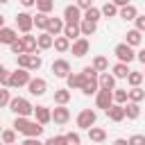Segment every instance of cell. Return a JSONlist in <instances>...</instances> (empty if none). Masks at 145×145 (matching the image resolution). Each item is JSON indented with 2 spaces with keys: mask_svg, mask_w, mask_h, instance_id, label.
Returning a JSON list of instances; mask_svg holds the SVG:
<instances>
[{
  "mask_svg": "<svg viewBox=\"0 0 145 145\" xmlns=\"http://www.w3.org/2000/svg\"><path fill=\"white\" fill-rule=\"evenodd\" d=\"M91 7H93L91 0H79V2H77V9H79V11H88Z\"/></svg>",
  "mask_w": 145,
  "mask_h": 145,
  "instance_id": "obj_48",
  "label": "cell"
},
{
  "mask_svg": "<svg viewBox=\"0 0 145 145\" xmlns=\"http://www.w3.org/2000/svg\"><path fill=\"white\" fill-rule=\"evenodd\" d=\"M9 50H11V54H16V57H18V54H25V48H23L20 39H18V41H14V43L9 45Z\"/></svg>",
  "mask_w": 145,
  "mask_h": 145,
  "instance_id": "obj_43",
  "label": "cell"
},
{
  "mask_svg": "<svg viewBox=\"0 0 145 145\" xmlns=\"http://www.w3.org/2000/svg\"><path fill=\"white\" fill-rule=\"evenodd\" d=\"M16 66L32 72V70H39L43 66V59H41V54H18L16 57Z\"/></svg>",
  "mask_w": 145,
  "mask_h": 145,
  "instance_id": "obj_3",
  "label": "cell"
},
{
  "mask_svg": "<svg viewBox=\"0 0 145 145\" xmlns=\"http://www.w3.org/2000/svg\"><path fill=\"white\" fill-rule=\"evenodd\" d=\"M52 43H54V39H52L50 34H45V32H41V34L36 36V48H39V52H41V50H50Z\"/></svg>",
  "mask_w": 145,
  "mask_h": 145,
  "instance_id": "obj_25",
  "label": "cell"
},
{
  "mask_svg": "<svg viewBox=\"0 0 145 145\" xmlns=\"http://www.w3.org/2000/svg\"><path fill=\"white\" fill-rule=\"evenodd\" d=\"M43 145H68V140H66V136H63V134H59V136H50Z\"/></svg>",
  "mask_w": 145,
  "mask_h": 145,
  "instance_id": "obj_41",
  "label": "cell"
},
{
  "mask_svg": "<svg viewBox=\"0 0 145 145\" xmlns=\"http://www.w3.org/2000/svg\"><path fill=\"white\" fill-rule=\"evenodd\" d=\"M14 41H18V32L14 29V27H2L0 29V45H11Z\"/></svg>",
  "mask_w": 145,
  "mask_h": 145,
  "instance_id": "obj_20",
  "label": "cell"
},
{
  "mask_svg": "<svg viewBox=\"0 0 145 145\" xmlns=\"http://www.w3.org/2000/svg\"><path fill=\"white\" fill-rule=\"evenodd\" d=\"M0 134H2V127H0Z\"/></svg>",
  "mask_w": 145,
  "mask_h": 145,
  "instance_id": "obj_56",
  "label": "cell"
},
{
  "mask_svg": "<svg viewBox=\"0 0 145 145\" xmlns=\"http://www.w3.org/2000/svg\"><path fill=\"white\" fill-rule=\"evenodd\" d=\"M20 145H43V143H41L39 138H25V140H23Z\"/></svg>",
  "mask_w": 145,
  "mask_h": 145,
  "instance_id": "obj_49",
  "label": "cell"
},
{
  "mask_svg": "<svg viewBox=\"0 0 145 145\" xmlns=\"http://www.w3.org/2000/svg\"><path fill=\"white\" fill-rule=\"evenodd\" d=\"M32 20H34L36 29L45 32V27H48V20H50V16H45V14H36V16H32Z\"/></svg>",
  "mask_w": 145,
  "mask_h": 145,
  "instance_id": "obj_40",
  "label": "cell"
},
{
  "mask_svg": "<svg viewBox=\"0 0 145 145\" xmlns=\"http://www.w3.org/2000/svg\"><path fill=\"white\" fill-rule=\"evenodd\" d=\"M9 109L16 118H29L34 113V104L27 100V97H11L9 102Z\"/></svg>",
  "mask_w": 145,
  "mask_h": 145,
  "instance_id": "obj_2",
  "label": "cell"
},
{
  "mask_svg": "<svg viewBox=\"0 0 145 145\" xmlns=\"http://www.w3.org/2000/svg\"><path fill=\"white\" fill-rule=\"evenodd\" d=\"M18 39H20V43H23V48H25V54H39L36 36H32V34H23V36H18Z\"/></svg>",
  "mask_w": 145,
  "mask_h": 145,
  "instance_id": "obj_17",
  "label": "cell"
},
{
  "mask_svg": "<svg viewBox=\"0 0 145 145\" xmlns=\"http://www.w3.org/2000/svg\"><path fill=\"white\" fill-rule=\"evenodd\" d=\"M20 2H23V7H25V9H29V7H34V5H36V0H20Z\"/></svg>",
  "mask_w": 145,
  "mask_h": 145,
  "instance_id": "obj_51",
  "label": "cell"
},
{
  "mask_svg": "<svg viewBox=\"0 0 145 145\" xmlns=\"http://www.w3.org/2000/svg\"><path fill=\"white\" fill-rule=\"evenodd\" d=\"M100 18H102L100 7H91L88 11H84V14H82V20H88V23H97Z\"/></svg>",
  "mask_w": 145,
  "mask_h": 145,
  "instance_id": "obj_33",
  "label": "cell"
},
{
  "mask_svg": "<svg viewBox=\"0 0 145 145\" xmlns=\"http://www.w3.org/2000/svg\"><path fill=\"white\" fill-rule=\"evenodd\" d=\"M95 120H97V113H95L93 109H82V111L77 113V120H75V122H77L79 129H86V131H88L91 127H95Z\"/></svg>",
  "mask_w": 145,
  "mask_h": 145,
  "instance_id": "obj_5",
  "label": "cell"
},
{
  "mask_svg": "<svg viewBox=\"0 0 145 145\" xmlns=\"http://www.w3.org/2000/svg\"><path fill=\"white\" fill-rule=\"evenodd\" d=\"M113 145H129V143H127V138H116Z\"/></svg>",
  "mask_w": 145,
  "mask_h": 145,
  "instance_id": "obj_52",
  "label": "cell"
},
{
  "mask_svg": "<svg viewBox=\"0 0 145 145\" xmlns=\"http://www.w3.org/2000/svg\"><path fill=\"white\" fill-rule=\"evenodd\" d=\"M84 95H95L100 91L97 86V77H82V88H79Z\"/></svg>",
  "mask_w": 145,
  "mask_h": 145,
  "instance_id": "obj_15",
  "label": "cell"
},
{
  "mask_svg": "<svg viewBox=\"0 0 145 145\" xmlns=\"http://www.w3.org/2000/svg\"><path fill=\"white\" fill-rule=\"evenodd\" d=\"M143 79H145V70H143Z\"/></svg>",
  "mask_w": 145,
  "mask_h": 145,
  "instance_id": "obj_55",
  "label": "cell"
},
{
  "mask_svg": "<svg viewBox=\"0 0 145 145\" xmlns=\"http://www.w3.org/2000/svg\"><path fill=\"white\" fill-rule=\"evenodd\" d=\"M134 23H136V27H134V29H138V32L143 34V32H145V14H138Z\"/></svg>",
  "mask_w": 145,
  "mask_h": 145,
  "instance_id": "obj_47",
  "label": "cell"
},
{
  "mask_svg": "<svg viewBox=\"0 0 145 145\" xmlns=\"http://www.w3.org/2000/svg\"><path fill=\"white\" fill-rule=\"evenodd\" d=\"M0 143H2V145H16V131H14V129H2Z\"/></svg>",
  "mask_w": 145,
  "mask_h": 145,
  "instance_id": "obj_37",
  "label": "cell"
},
{
  "mask_svg": "<svg viewBox=\"0 0 145 145\" xmlns=\"http://www.w3.org/2000/svg\"><path fill=\"white\" fill-rule=\"evenodd\" d=\"M91 68H93V70H95L97 75H102V72H109V59H106L104 54H97V57L93 59Z\"/></svg>",
  "mask_w": 145,
  "mask_h": 145,
  "instance_id": "obj_21",
  "label": "cell"
},
{
  "mask_svg": "<svg viewBox=\"0 0 145 145\" xmlns=\"http://www.w3.org/2000/svg\"><path fill=\"white\" fill-rule=\"evenodd\" d=\"M54 9V2L52 0H36V14H50Z\"/></svg>",
  "mask_w": 145,
  "mask_h": 145,
  "instance_id": "obj_34",
  "label": "cell"
},
{
  "mask_svg": "<svg viewBox=\"0 0 145 145\" xmlns=\"http://www.w3.org/2000/svg\"><path fill=\"white\" fill-rule=\"evenodd\" d=\"M111 75H113L116 79H127V75H129V66H127V63H116V66L111 68Z\"/></svg>",
  "mask_w": 145,
  "mask_h": 145,
  "instance_id": "obj_31",
  "label": "cell"
},
{
  "mask_svg": "<svg viewBox=\"0 0 145 145\" xmlns=\"http://www.w3.org/2000/svg\"><path fill=\"white\" fill-rule=\"evenodd\" d=\"M66 86H68V91L70 88H82V75L79 72H70L66 77Z\"/></svg>",
  "mask_w": 145,
  "mask_h": 145,
  "instance_id": "obj_36",
  "label": "cell"
},
{
  "mask_svg": "<svg viewBox=\"0 0 145 145\" xmlns=\"http://www.w3.org/2000/svg\"><path fill=\"white\" fill-rule=\"evenodd\" d=\"M2 68H5V66H2V63H0V72H2Z\"/></svg>",
  "mask_w": 145,
  "mask_h": 145,
  "instance_id": "obj_54",
  "label": "cell"
},
{
  "mask_svg": "<svg viewBox=\"0 0 145 145\" xmlns=\"http://www.w3.org/2000/svg\"><path fill=\"white\" fill-rule=\"evenodd\" d=\"M127 84H129L131 88H138V86L143 84V72H140V70H129V75H127Z\"/></svg>",
  "mask_w": 145,
  "mask_h": 145,
  "instance_id": "obj_32",
  "label": "cell"
},
{
  "mask_svg": "<svg viewBox=\"0 0 145 145\" xmlns=\"http://www.w3.org/2000/svg\"><path fill=\"white\" fill-rule=\"evenodd\" d=\"M32 79V72L29 70H23V68H16L11 70L9 75V88H20V86H27Z\"/></svg>",
  "mask_w": 145,
  "mask_h": 145,
  "instance_id": "obj_4",
  "label": "cell"
},
{
  "mask_svg": "<svg viewBox=\"0 0 145 145\" xmlns=\"http://www.w3.org/2000/svg\"><path fill=\"white\" fill-rule=\"evenodd\" d=\"M9 70L7 68H2V72H0V88H9Z\"/></svg>",
  "mask_w": 145,
  "mask_h": 145,
  "instance_id": "obj_46",
  "label": "cell"
},
{
  "mask_svg": "<svg viewBox=\"0 0 145 145\" xmlns=\"http://www.w3.org/2000/svg\"><path fill=\"white\" fill-rule=\"evenodd\" d=\"M0 145H2V143H0Z\"/></svg>",
  "mask_w": 145,
  "mask_h": 145,
  "instance_id": "obj_57",
  "label": "cell"
},
{
  "mask_svg": "<svg viewBox=\"0 0 145 145\" xmlns=\"http://www.w3.org/2000/svg\"><path fill=\"white\" fill-rule=\"evenodd\" d=\"M136 59H138V61H140V63L145 66V48H140V50L136 52Z\"/></svg>",
  "mask_w": 145,
  "mask_h": 145,
  "instance_id": "obj_50",
  "label": "cell"
},
{
  "mask_svg": "<svg viewBox=\"0 0 145 145\" xmlns=\"http://www.w3.org/2000/svg\"><path fill=\"white\" fill-rule=\"evenodd\" d=\"M88 50H91V43H88V39H84V36H79L77 41L70 43V52H72L75 57H86Z\"/></svg>",
  "mask_w": 145,
  "mask_h": 145,
  "instance_id": "obj_12",
  "label": "cell"
},
{
  "mask_svg": "<svg viewBox=\"0 0 145 145\" xmlns=\"http://www.w3.org/2000/svg\"><path fill=\"white\" fill-rule=\"evenodd\" d=\"M113 104V91H97L95 93V106L97 109H109Z\"/></svg>",
  "mask_w": 145,
  "mask_h": 145,
  "instance_id": "obj_14",
  "label": "cell"
},
{
  "mask_svg": "<svg viewBox=\"0 0 145 145\" xmlns=\"http://www.w3.org/2000/svg\"><path fill=\"white\" fill-rule=\"evenodd\" d=\"M118 16L122 18V20H136V16H138V9L129 2L127 7H122V9H118Z\"/></svg>",
  "mask_w": 145,
  "mask_h": 145,
  "instance_id": "obj_24",
  "label": "cell"
},
{
  "mask_svg": "<svg viewBox=\"0 0 145 145\" xmlns=\"http://www.w3.org/2000/svg\"><path fill=\"white\" fill-rule=\"evenodd\" d=\"M113 104H127V88H113Z\"/></svg>",
  "mask_w": 145,
  "mask_h": 145,
  "instance_id": "obj_39",
  "label": "cell"
},
{
  "mask_svg": "<svg viewBox=\"0 0 145 145\" xmlns=\"http://www.w3.org/2000/svg\"><path fill=\"white\" fill-rule=\"evenodd\" d=\"M145 100V91L138 86V88H129L127 91V102H134V104H140Z\"/></svg>",
  "mask_w": 145,
  "mask_h": 145,
  "instance_id": "obj_27",
  "label": "cell"
},
{
  "mask_svg": "<svg viewBox=\"0 0 145 145\" xmlns=\"http://www.w3.org/2000/svg\"><path fill=\"white\" fill-rule=\"evenodd\" d=\"M68 120H70V109H68V106H54V109H52V122L66 125Z\"/></svg>",
  "mask_w": 145,
  "mask_h": 145,
  "instance_id": "obj_16",
  "label": "cell"
},
{
  "mask_svg": "<svg viewBox=\"0 0 145 145\" xmlns=\"http://www.w3.org/2000/svg\"><path fill=\"white\" fill-rule=\"evenodd\" d=\"M125 118H127V120H138V118H140V104L127 102V104H125Z\"/></svg>",
  "mask_w": 145,
  "mask_h": 145,
  "instance_id": "obj_26",
  "label": "cell"
},
{
  "mask_svg": "<svg viewBox=\"0 0 145 145\" xmlns=\"http://www.w3.org/2000/svg\"><path fill=\"white\" fill-rule=\"evenodd\" d=\"M61 36H66V39H68L70 43H72V41H77V39L82 36V34H79V25H66V27H63V34H61Z\"/></svg>",
  "mask_w": 145,
  "mask_h": 145,
  "instance_id": "obj_30",
  "label": "cell"
},
{
  "mask_svg": "<svg viewBox=\"0 0 145 145\" xmlns=\"http://www.w3.org/2000/svg\"><path fill=\"white\" fill-rule=\"evenodd\" d=\"M113 54L118 57V63H131L134 59H136V52H134V48H129L127 43H118L116 48H113Z\"/></svg>",
  "mask_w": 145,
  "mask_h": 145,
  "instance_id": "obj_6",
  "label": "cell"
},
{
  "mask_svg": "<svg viewBox=\"0 0 145 145\" xmlns=\"http://www.w3.org/2000/svg\"><path fill=\"white\" fill-rule=\"evenodd\" d=\"M88 138H91L93 143H104V140H106V131H104L102 127H91V129H88Z\"/></svg>",
  "mask_w": 145,
  "mask_h": 145,
  "instance_id": "obj_29",
  "label": "cell"
},
{
  "mask_svg": "<svg viewBox=\"0 0 145 145\" xmlns=\"http://www.w3.org/2000/svg\"><path fill=\"white\" fill-rule=\"evenodd\" d=\"M125 43H127L129 48H138V45L143 43V34H140L138 29H129V32L125 34Z\"/></svg>",
  "mask_w": 145,
  "mask_h": 145,
  "instance_id": "obj_22",
  "label": "cell"
},
{
  "mask_svg": "<svg viewBox=\"0 0 145 145\" xmlns=\"http://www.w3.org/2000/svg\"><path fill=\"white\" fill-rule=\"evenodd\" d=\"M97 32V23H88V20H82L79 23V34L86 39V36H93Z\"/></svg>",
  "mask_w": 145,
  "mask_h": 145,
  "instance_id": "obj_28",
  "label": "cell"
},
{
  "mask_svg": "<svg viewBox=\"0 0 145 145\" xmlns=\"http://www.w3.org/2000/svg\"><path fill=\"white\" fill-rule=\"evenodd\" d=\"M16 27L23 32V34H29V29L34 27V20H32V14H27V11H20L18 16H16Z\"/></svg>",
  "mask_w": 145,
  "mask_h": 145,
  "instance_id": "obj_13",
  "label": "cell"
},
{
  "mask_svg": "<svg viewBox=\"0 0 145 145\" xmlns=\"http://www.w3.org/2000/svg\"><path fill=\"white\" fill-rule=\"evenodd\" d=\"M100 14L106 16V18H113V16H118V7H116L113 2H104V5L100 7Z\"/></svg>",
  "mask_w": 145,
  "mask_h": 145,
  "instance_id": "obj_38",
  "label": "cell"
},
{
  "mask_svg": "<svg viewBox=\"0 0 145 145\" xmlns=\"http://www.w3.org/2000/svg\"><path fill=\"white\" fill-rule=\"evenodd\" d=\"M52 48H54L57 52H68V50H70V41H68L66 36H57L54 43H52Z\"/></svg>",
  "mask_w": 145,
  "mask_h": 145,
  "instance_id": "obj_35",
  "label": "cell"
},
{
  "mask_svg": "<svg viewBox=\"0 0 145 145\" xmlns=\"http://www.w3.org/2000/svg\"><path fill=\"white\" fill-rule=\"evenodd\" d=\"M63 27H66L63 18L50 16V20H48V27H45V34H50L52 39H57V36H61V34H63Z\"/></svg>",
  "mask_w": 145,
  "mask_h": 145,
  "instance_id": "obj_9",
  "label": "cell"
},
{
  "mask_svg": "<svg viewBox=\"0 0 145 145\" xmlns=\"http://www.w3.org/2000/svg\"><path fill=\"white\" fill-rule=\"evenodd\" d=\"M127 143L129 145H145V134H134L127 138Z\"/></svg>",
  "mask_w": 145,
  "mask_h": 145,
  "instance_id": "obj_45",
  "label": "cell"
},
{
  "mask_svg": "<svg viewBox=\"0 0 145 145\" xmlns=\"http://www.w3.org/2000/svg\"><path fill=\"white\" fill-rule=\"evenodd\" d=\"M63 23L66 25H79L82 23V11L77 9V5H66V9H63Z\"/></svg>",
  "mask_w": 145,
  "mask_h": 145,
  "instance_id": "obj_8",
  "label": "cell"
},
{
  "mask_svg": "<svg viewBox=\"0 0 145 145\" xmlns=\"http://www.w3.org/2000/svg\"><path fill=\"white\" fill-rule=\"evenodd\" d=\"M27 91H29V95L41 97V95H45V91H48V82H45L43 77H32L29 84H27Z\"/></svg>",
  "mask_w": 145,
  "mask_h": 145,
  "instance_id": "obj_7",
  "label": "cell"
},
{
  "mask_svg": "<svg viewBox=\"0 0 145 145\" xmlns=\"http://www.w3.org/2000/svg\"><path fill=\"white\" fill-rule=\"evenodd\" d=\"M63 136H66L68 145H79V143H82V138H79V134H77V131H68V134H63Z\"/></svg>",
  "mask_w": 145,
  "mask_h": 145,
  "instance_id": "obj_44",
  "label": "cell"
},
{
  "mask_svg": "<svg viewBox=\"0 0 145 145\" xmlns=\"http://www.w3.org/2000/svg\"><path fill=\"white\" fill-rule=\"evenodd\" d=\"M50 68H52V75L59 77V79H66V77L70 75V63H68V59H54Z\"/></svg>",
  "mask_w": 145,
  "mask_h": 145,
  "instance_id": "obj_10",
  "label": "cell"
},
{
  "mask_svg": "<svg viewBox=\"0 0 145 145\" xmlns=\"http://www.w3.org/2000/svg\"><path fill=\"white\" fill-rule=\"evenodd\" d=\"M104 113H106V118L111 122H122L125 120V106H120V104H111Z\"/></svg>",
  "mask_w": 145,
  "mask_h": 145,
  "instance_id": "obj_19",
  "label": "cell"
},
{
  "mask_svg": "<svg viewBox=\"0 0 145 145\" xmlns=\"http://www.w3.org/2000/svg\"><path fill=\"white\" fill-rule=\"evenodd\" d=\"M9 102H11V93L7 88H0V109L2 106H9Z\"/></svg>",
  "mask_w": 145,
  "mask_h": 145,
  "instance_id": "obj_42",
  "label": "cell"
},
{
  "mask_svg": "<svg viewBox=\"0 0 145 145\" xmlns=\"http://www.w3.org/2000/svg\"><path fill=\"white\" fill-rule=\"evenodd\" d=\"M2 27H5V16L0 14V29H2Z\"/></svg>",
  "mask_w": 145,
  "mask_h": 145,
  "instance_id": "obj_53",
  "label": "cell"
},
{
  "mask_svg": "<svg viewBox=\"0 0 145 145\" xmlns=\"http://www.w3.org/2000/svg\"><path fill=\"white\" fill-rule=\"evenodd\" d=\"M70 97H72V95H70L68 88H57V91H54V104H57V106H66V104L70 102Z\"/></svg>",
  "mask_w": 145,
  "mask_h": 145,
  "instance_id": "obj_23",
  "label": "cell"
},
{
  "mask_svg": "<svg viewBox=\"0 0 145 145\" xmlns=\"http://www.w3.org/2000/svg\"><path fill=\"white\" fill-rule=\"evenodd\" d=\"M97 86H100V91H113L116 88V77L111 72H102V75H97Z\"/></svg>",
  "mask_w": 145,
  "mask_h": 145,
  "instance_id": "obj_18",
  "label": "cell"
},
{
  "mask_svg": "<svg viewBox=\"0 0 145 145\" xmlns=\"http://www.w3.org/2000/svg\"><path fill=\"white\" fill-rule=\"evenodd\" d=\"M14 131L16 134H23L25 138H39L43 134L45 127H41L36 120H29V118H14Z\"/></svg>",
  "mask_w": 145,
  "mask_h": 145,
  "instance_id": "obj_1",
  "label": "cell"
},
{
  "mask_svg": "<svg viewBox=\"0 0 145 145\" xmlns=\"http://www.w3.org/2000/svg\"><path fill=\"white\" fill-rule=\"evenodd\" d=\"M34 118H36V122L43 127V125H48V122H52V109L50 106H43V104H36L34 106V113H32Z\"/></svg>",
  "mask_w": 145,
  "mask_h": 145,
  "instance_id": "obj_11",
  "label": "cell"
}]
</instances>
